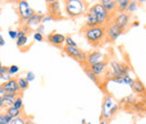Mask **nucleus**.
I'll return each mask as SVG.
<instances>
[{
	"instance_id": "nucleus-1",
	"label": "nucleus",
	"mask_w": 146,
	"mask_h": 124,
	"mask_svg": "<svg viewBox=\"0 0 146 124\" xmlns=\"http://www.w3.org/2000/svg\"><path fill=\"white\" fill-rule=\"evenodd\" d=\"M84 37L93 46L99 45L106 38V26H96L92 28H83Z\"/></svg>"
},
{
	"instance_id": "nucleus-2",
	"label": "nucleus",
	"mask_w": 146,
	"mask_h": 124,
	"mask_svg": "<svg viewBox=\"0 0 146 124\" xmlns=\"http://www.w3.org/2000/svg\"><path fill=\"white\" fill-rule=\"evenodd\" d=\"M119 109V104L115 101L111 95H106L101 105V119L109 121L111 120Z\"/></svg>"
},
{
	"instance_id": "nucleus-3",
	"label": "nucleus",
	"mask_w": 146,
	"mask_h": 124,
	"mask_svg": "<svg viewBox=\"0 0 146 124\" xmlns=\"http://www.w3.org/2000/svg\"><path fill=\"white\" fill-rule=\"evenodd\" d=\"M64 9L69 17H78L87 13V2L81 0H66L64 2Z\"/></svg>"
},
{
	"instance_id": "nucleus-4",
	"label": "nucleus",
	"mask_w": 146,
	"mask_h": 124,
	"mask_svg": "<svg viewBox=\"0 0 146 124\" xmlns=\"http://www.w3.org/2000/svg\"><path fill=\"white\" fill-rule=\"evenodd\" d=\"M129 71H130V68L126 63H123V62H119L116 60H112L110 62V73L112 76V79L125 77V76L129 74Z\"/></svg>"
},
{
	"instance_id": "nucleus-5",
	"label": "nucleus",
	"mask_w": 146,
	"mask_h": 124,
	"mask_svg": "<svg viewBox=\"0 0 146 124\" xmlns=\"http://www.w3.org/2000/svg\"><path fill=\"white\" fill-rule=\"evenodd\" d=\"M123 33L124 31L113 21H111L109 25H106V40L108 42H111V43L116 42Z\"/></svg>"
},
{
	"instance_id": "nucleus-6",
	"label": "nucleus",
	"mask_w": 146,
	"mask_h": 124,
	"mask_svg": "<svg viewBox=\"0 0 146 124\" xmlns=\"http://www.w3.org/2000/svg\"><path fill=\"white\" fill-rule=\"evenodd\" d=\"M64 52L68 54L69 56H71L72 59L81 62V63H86L87 62V55L88 54L84 53L83 51H81L78 46H69V45H65L63 48Z\"/></svg>"
},
{
	"instance_id": "nucleus-7",
	"label": "nucleus",
	"mask_w": 146,
	"mask_h": 124,
	"mask_svg": "<svg viewBox=\"0 0 146 124\" xmlns=\"http://www.w3.org/2000/svg\"><path fill=\"white\" fill-rule=\"evenodd\" d=\"M92 9L94 10V13H96V15H97L99 25H100V26H106L107 21L109 20L110 15H109V13L106 10V8L101 5V2H98V3L93 5V6H92Z\"/></svg>"
},
{
	"instance_id": "nucleus-8",
	"label": "nucleus",
	"mask_w": 146,
	"mask_h": 124,
	"mask_svg": "<svg viewBox=\"0 0 146 124\" xmlns=\"http://www.w3.org/2000/svg\"><path fill=\"white\" fill-rule=\"evenodd\" d=\"M18 14L19 17L21 18L23 20H27L32 17L33 15H35V10L29 6V3L25 0H20L18 1Z\"/></svg>"
},
{
	"instance_id": "nucleus-9",
	"label": "nucleus",
	"mask_w": 146,
	"mask_h": 124,
	"mask_svg": "<svg viewBox=\"0 0 146 124\" xmlns=\"http://www.w3.org/2000/svg\"><path fill=\"white\" fill-rule=\"evenodd\" d=\"M47 3V9H48V15H51L53 19H62L64 17L62 11H61V2L60 1H56V0H48L46 1Z\"/></svg>"
},
{
	"instance_id": "nucleus-10",
	"label": "nucleus",
	"mask_w": 146,
	"mask_h": 124,
	"mask_svg": "<svg viewBox=\"0 0 146 124\" xmlns=\"http://www.w3.org/2000/svg\"><path fill=\"white\" fill-rule=\"evenodd\" d=\"M116 25H118L123 31H125L129 26V23H130V15L127 14V13H119L117 14L115 17H113V20H112Z\"/></svg>"
},
{
	"instance_id": "nucleus-11",
	"label": "nucleus",
	"mask_w": 146,
	"mask_h": 124,
	"mask_svg": "<svg viewBox=\"0 0 146 124\" xmlns=\"http://www.w3.org/2000/svg\"><path fill=\"white\" fill-rule=\"evenodd\" d=\"M96 26H100V25H99V21H98V18H97L94 10L92 9V7H90L86 13L84 28H92V27H96Z\"/></svg>"
},
{
	"instance_id": "nucleus-12",
	"label": "nucleus",
	"mask_w": 146,
	"mask_h": 124,
	"mask_svg": "<svg viewBox=\"0 0 146 124\" xmlns=\"http://www.w3.org/2000/svg\"><path fill=\"white\" fill-rule=\"evenodd\" d=\"M105 61V56L104 54L99 51H93V52H90V53L87 55V62L84 64L91 67L93 64H97L99 62H102Z\"/></svg>"
},
{
	"instance_id": "nucleus-13",
	"label": "nucleus",
	"mask_w": 146,
	"mask_h": 124,
	"mask_svg": "<svg viewBox=\"0 0 146 124\" xmlns=\"http://www.w3.org/2000/svg\"><path fill=\"white\" fill-rule=\"evenodd\" d=\"M47 42L51 43L52 45L58 48V46H61L65 42V36L60 34V33H56L54 31V32H52V33H50L47 35Z\"/></svg>"
},
{
	"instance_id": "nucleus-14",
	"label": "nucleus",
	"mask_w": 146,
	"mask_h": 124,
	"mask_svg": "<svg viewBox=\"0 0 146 124\" xmlns=\"http://www.w3.org/2000/svg\"><path fill=\"white\" fill-rule=\"evenodd\" d=\"M1 87L3 88L5 92L18 94V91H20V88H19V86H18V82H17V79H15V78H11L9 81L3 82Z\"/></svg>"
},
{
	"instance_id": "nucleus-15",
	"label": "nucleus",
	"mask_w": 146,
	"mask_h": 124,
	"mask_svg": "<svg viewBox=\"0 0 146 124\" xmlns=\"http://www.w3.org/2000/svg\"><path fill=\"white\" fill-rule=\"evenodd\" d=\"M43 18H44V15L43 14H35V15H33L32 17L29 18V19H27L26 21H25V25L29 28V29H32V28H36L42 24V21H43Z\"/></svg>"
},
{
	"instance_id": "nucleus-16",
	"label": "nucleus",
	"mask_w": 146,
	"mask_h": 124,
	"mask_svg": "<svg viewBox=\"0 0 146 124\" xmlns=\"http://www.w3.org/2000/svg\"><path fill=\"white\" fill-rule=\"evenodd\" d=\"M100 2L106 8V10L109 13L110 16H112L113 14L117 13V1H115V0H102Z\"/></svg>"
},
{
	"instance_id": "nucleus-17",
	"label": "nucleus",
	"mask_w": 146,
	"mask_h": 124,
	"mask_svg": "<svg viewBox=\"0 0 146 124\" xmlns=\"http://www.w3.org/2000/svg\"><path fill=\"white\" fill-rule=\"evenodd\" d=\"M107 67H108L107 62L106 61H102V62H99L97 64H93L90 68H91V70L93 71L94 74H97L98 77H100V76H102L107 71Z\"/></svg>"
},
{
	"instance_id": "nucleus-18",
	"label": "nucleus",
	"mask_w": 146,
	"mask_h": 124,
	"mask_svg": "<svg viewBox=\"0 0 146 124\" xmlns=\"http://www.w3.org/2000/svg\"><path fill=\"white\" fill-rule=\"evenodd\" d=\"M130 88L133 89V91L135 94H137V95H145L146 94L145 86H144V84L139 79H135L134 80V84H133V86Z\"/></svg>"
},
{
	"instance_id": "nucleus-19",
	"label": "nucleus",
	"mask_w": 146,
	"mask_h": 124,
	"mask_svg": "<svg viewBox=\"0 0 146 124\" xmlns=\"http://www.w3.org/2000/svg\"><path fill=\"white\" fill-rule=\"evenodd\" d=\"M84 66H86V67L83 68V70H84V72H86V74L89 77V79L92 80L97 86L101 87V86H100V85H101V82H100V77H98L97 74H94L93 71L91 70V68H90L89 66H87V64H84Z\"/></svg>"
},
{
	"instance_id": "nucleus-20",
	"label": "nucleus",
	"mask_w": 146,
	"mask_h": 124,
	"mask_svg": "<svg viewBox=\"0 0 146 124\" xmlns=\"http://www.w3.org/2000/svg\"><path fill=\"white\" fill-rule=\"evenodd\" d=\"M11 79V76L9 73V67H3L0 69V80H2L3 82H7Z\"/></svg>"
},
{
	"instance_id": "nucleus-21",
	"label": "nucleus",
	"mask_w": 146,
	"mask_h": 124,
	"mask_svg": "<svg viewBox=\"0 0 146 124\" xmlns=\"http://www.w3.org/2000/svg\"><path fill=\"white\" fill-rule=\"evenodd\" d=\"M5 112L8 114V116H9L11 120H14V119H16V117H19V116L21 115V113H23V111L17 109V108H15V107H13V106L7 108Z\"/></svg>"
},
{
	"instance_id": "nucleus-22",
	"label": "nucleus",
	"mask_w": 146,
	"mask_h": 124,
	"mask_svg": "<svg viewBox=\"0 0 146 124\" xmlns=\"http://www.w3.org/2000/svg\"><path fill=\"white\" fill-rule=\"evenodd\" d=\"M129 5V0H118L117 1V13H126Z\"/></svg>"
},
{
	"instance_id": "nucleus-23",
	"label": "nucleus",
	"mask_w": 146,
	"mask_h": 124,
	"mask_svg": "<svg viewBox=\"0 0 146 124\" xmlns=\"http://www.w3.org/2000/svg\"><path fill=\"white\" fill-rule=\"evenodd\" d=\"M138 8H139V2H137V1H129V5H128V8H127V14H134V13H136L137 10H138Z\"/></svg>"
},
{
	"instance_id": "nucleus-24",
	"label": "nucleus",
	"mask_w": 146,
	"mask_h": 124,
	"mask_svg": "<svg viewBox=\"0 0 146 124\" xmlns=\"http://www.w3.org/2000/svg\"><path fill=\"white\" fill-rule=\"evenodd\" d=\"M17 82H18V86H19V88H20V91L26 90V89L28 88V86H29V82L26 80V78H23V77L17 78Z\"/></svg>"
},
{
	"instance_id": "nucleus-25",
	"label": "nucleus",
	"mask_w": 146,
	"mask_h": 124,
	"mask_svg": "<svg viewBox=\"0 0 146 124\" xmlns=\"http://www.w3.org/2000/svg\"><path fill=\"white\" fill-rule=\"evenodd\" d=\"M11 119L8 116V114L6 112H1L0 111V124H10Z\"/></svg>"
},
{
	"instance_id": "nucleus-26",
	"label": "nucleus",
	"mask_w": 146,
	"mask_h": 124,
	"mask_svg": "<svg viewBox=\"0 0 146 124\" xmlns=\"http://www.w3.org/2000/svg\"><path fill=\"white\" fill-rule=\"evenodd\" d=\"M13 107H15V108H17V109L23 111V107H24V102H23L21 96H17V98H16V99H15V102H14V105H13Z\"/></svg>"
},
{
	"instance_id": "nucleus-27",
	"label": "nucleus",
	"mask_w": 146,
	"mask_h": 124,
	"mask_svg": "<svg viewBox=\"0 0 146 124\" xmlns=\"http://www.w3.org/2000/svg\"><path fill=\"white\" fill-rule=\"evenodd\" d=\"M27 42H28V37H27V35H26V36L20 37V38H17L16 44H17L18 48H24V46L27 44Z\"/></svg>"
},
{
	"instance_id": "nucleus-28",
	"label": "nucleus",
	"mask_w": 146,
	"mask_h": 124,
	"mask_svg": "<svg viewBox=\"0 0 146 124\" xmlns=\"http://www.w3.org/2000/svg\"><path fill=\"white\" fill-rule=\"evenodd\" d=\"M134 80H135V79H133L129 74H127V76L123 77V85H127L129 87H131L133 84H134Z\"/></svg>"
},
{
	"instance_id": "nucleus-29",
	"label": "nucleus",
	"mask_w": 146,
	"mask_h": 124,
	"mask_svg": "<svg viewBox=\"0 0 146 124\" xmlns=\"http://www.w3.org/2000/svg\"><path fill=\"white\" fill-rule=\"evenodd\" d=\"M26 121H27V120H26L23 115H20L19 117H16V119L11 120L10 124H26Z\"/></svg>"
},
{
	"instance_id": "nucleus-30",
	"label": "nucleus",
	"mask_w": 146,
	"mask_h": 124,
	"mask_svg": "<svg viewBox=\"0 0 146 124\" xmlns=\"http://www.w3.org/2000/svg\"><path fill=\"white\" fill-rule=\"evenodd\" d=\"M35 73L33 72V71H28L27 73H26V80L28 81V82H32V81H34L35 80Z\"/></svg>"
},
{
	"instance_id": "nucleus-31",
	"label": "nucleus",
	"mask_w": 146,
	"mask_h": 124,
	"mask_svg": "<svg viewBox=\"0 0 146 124\" xmlns=\"http://www.w3.org/2000/svg\"><path fill=\"white\" fill-rule=\"evenodd\" d=\"M18 72H19L18 66L13 64V66H10V67H9V73H10V76H14V74H16V73H18Z\"/></svg>"
},
{
	"instance_id": "nucleus-32",
	"label": "nucleus",
	"mask_w": 146,
	"mask_h": 124,
	"mask_svg": "<svg viewBox=\"0 0 146 124\" xmlns=\"http://www.w3.org/2000/svg\"><path fill=\"white\" fill-rule=\"evenodd\" d=\"M65 43H66V45H69V46H78L76 43L73 41V38L71 36H65Z\"/></svg>"
},
{
	"instance_id": "nucleus-33",
	"label": "nucleus",
	"mask_w": 146,
	"mask_h": 124,
	"mask_svg": "<svg viewBox=\"0 0 146 124\" xmlns=\"http://www.w3.org/2000/svg\"><path fill=\"white\" fill-rule=\"evenodd\" d=\"M33 37H34V40H35V41H37V42H43V41H44V36H43V34L37 33V32H35V33H34Z\"/></svg>"
},
{
	"instance_id": "nucleus-34",
	"label": "nucleus",
	"mask_w": 146,
	"mask_h": 124,
	"mask_svg": "<svg viewBox=\"0 0 146 124\" xmlns=\"http://www.w3.org/2000/svg\"><path fill=\"white\" fill-rule=\"evenodd\" d=\"M8 35L11 40H17V31H14V29H9L8 31Z\"/></svg>"
},
{
	"instance_id": "nucleus-35",
	"label": "nucleus",
	"mask_w": 146,
	"mask_h": 124,
	"mask_svg": "<svg viewBox=\"0 0 146 124\" xmlns=\"http://www.w3.org/2000/svg\"><path fill=\"white\" fill-rule=\"evenodd\" d=\"M51 20H54L53 17L51 16V15H44V18H43V21H42V24H45V23H47V21H51Z\"/></svg>"
},
{
	"instance_id": "nucleus-36",
	"label": "nucleus",
	"mask_w": 146,
	"mask_h": 124,
	"mask_svg": "<svg viewBox=\"0 0 146 124\" xmlns=\"http://www.w3.org/2000/svg\"><path fill=\"white\" fill-rule=\"evenodd\" d=\"M44 31H45V26H44V24H40L36 29L37 33H40V34H43V33H44Z\"/></svg>"
},
{
	"instance_id": "nucleus-37",
	"label": "nucleus",
	"mask_w": 146,
	"mask_h": 124,
	"mask_svg": "<svg viewBox=\"0 0 146 124\" xmlns=\"http://www.w3.org/2000/svg\"><path fill=\"white\" fill-rule=\"evenodd\" d=\"M23 36H26V33L20 28L19 31H17V38H20V37H23Z\"/></svg>"
},
{
	"instance_id": "nucleus-38",
	"label": "nucleus",
	"mask_w": 146,
	"mask_h": 124,
	"mask_svg": "<svg viewBox=\"0 0 146 124\" xmlns=\"http://www.w3.org/2000/svg\"><path fill=\"white\" fill-rule=\"evenodd\" d=\"M6 44V42H5V38L2 37V35L0 34V46H3Z\"/></svg>"
},
{
	"instance_id": "nucleus-39",
	"label": "nucleus",
	"mask_w": 146,
	"mask_h": 124,
	"mask_svg": "<svg viewBox=\"0 0 146 124\" xmlns=\"http://www.w3.org/2000/svg\"><path fill=\"white\" fill-rule=\"evenodd\" d=\"M100 124H109V122L107 120H104V119H100Z\"/></svg>"
},
{
	"instance_id": "nucleus-40",
	"label": "nucleus",
	"mask_w": 146,
	"mask_h": 124,
	"mask_svg": "<svg viewBox=\"0 0 146 124\" xmlns=\"http://www.w3.org/2000/svg\"><path fill=\"white\" fill-rule=\"evenodd\" d=\"M3 95H5V90H3L2 87H0V97H2Z\"/></svg>"
},
{
	"instance_id": "nucleus-41",
	"label": "nucleus",
	"mask_w": 146,
	"mask_h": 124,
	"mask_svg": "<svg viewBox=\"0 0 146 124\" xmlns=\"http://www.w3.org/2000/svg\"><path fill=\"white\" fill-rule=\"evenodd\" d=\"M1 68H2V64H1V62H0V69H1Z\"/></svg>"
},
{
	"instance_id": "nucleus-42",
	"label": "nucleus",
	"mask_w": 146,
	"mask_h": 124,
	"mask_svg": "<svg viewBox=\"0 0 146 124\" xmlns=\"http://www.w3.org/2000/svg\"><path fill=\"white\" fill-rule=\"evenodd\" d=\"M1 86H2V85H1V82H0V87H1Z\"/></svg>"
},
{
	"instance_id": "nucleus-43",
	"label": "nucleus",
	"mask_w": 146,
	"mask_h": 124,
	"mask_svg": "<svg viewBox=\"0 0 146 124\" xmlns=\"http://www.w3.org/2000/svg\"><path fill=\"white\" fill-rule=\"evenodd\" d=\"M87 124H91V123H87Z\"/></svg>"
}]
</instances>
